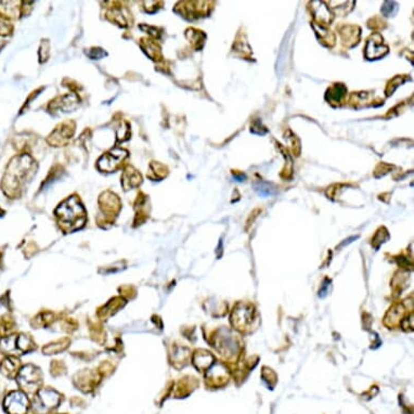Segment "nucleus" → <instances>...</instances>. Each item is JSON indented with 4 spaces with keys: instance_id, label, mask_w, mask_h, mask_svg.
<instances>
[{
    "instance_id": "nucleus-1",
    "label": "nucleus",
    "mask_w": 414,
    "mask_h": 414,
    "mask_svg": "<svg viewBox=\"0 0 414 414\" xmlns=\"http://www.w3.org/2000/svg\"><path fill=\"white\" fill-rule=\"evenodd\" d=\"M57 214L63 225H76V228H78L77 223L80 224V226L84 225L85 211L84 208L79 205L76 197H70L62 205H60L57 209Z\"/></svg>"
},
{
    "instance_id": "nucleus-2",
    "label": "nucleus",
    "mask_w": 414,
    "mask_h": 414,
    "mask_svg": "<svg viewBox=\"0 0 414 414\" xmlns=\"http://www.w3.org/2000/svg\"><path fill=\"white\" fill-rule=\"evenodd\" d=\"M231 321L238 330H245L253 321V307L245 304H239L232 312Z\"/></svg>"
},
{
    "instance_id": "nucleus-3",
    "label": "nucleus",
    "mask_w": 414,
    "mask_h": 414,
    "mask_svg": "<svg viewBox=\"0 0 414 414\" xmlns=\"http://www.w3.org/2000/svg\"><path fill=\"white\" fill-rule=\"evenodd\" d=\"M28 401L24 393L14 391L6 398L5 407L10 414H25L27 411Z\"/></svg>"
},
{
    "instance_id": "nucleus-4",
    "label": "nucleus",
    "mask_w": 414,
    "mask_h": 414,
    "mask_svg": "<svg viewBox=\"0 0 414 414\" xmlns=\"http://www.w3.org/2000/svg\"><path fill=\"white\" fill-rule=\"evenodd\" d=\"M387 52L388 48L383 44V39L379 34H375L369 39L366 48V56L368 59H377L385 56Z\"/></svg>"
},
{
    "instance_id": "nucleus-5",
    "label": "nucleus",
    "mask_w": 414,
    "mask_h": 414,
    "mask_svg": "<svg viewBox=\"0 0 414 414\" xmlns=\"http://www.w3.org/2000/svg\"><path fill=\"white\" fill-rule=\"evenodd\" d=\"M127 155V153L123 150H115L113 152L107 153L105 156L101 157L99 160V167L102 170H114L115 167L119 164L120 160Z\"/></svg>"
},
{
    "instance_id": "nucleus-6",
    "label": "nucleus",
    "mask_w": 414,
    "mask_h": 414,
    "mask_svg": "<svg viewBox=\"0 0 414 414\" xmlns=\"http://www.w3.org/2000/svg\"><path fill=\"white\" fill-rule=\"evenodd\" d=\"M38 406L44 410L52 409L58 406L60 401L59 393L52 389H44L38 393Z\"/></svg>"
},
{
    "instance_id": "nucleus-7",
    "label": "nucleus",
    "mask_w": 414,
    "mask_h": 414,
    "mask_svg": "<svg viewBox=\"0 0 414 414\" xmlns=\"http://www.w3.org/2000/svg\"><path fill=\"white\" fill-rule=\"evenodd\" d=\"M193 361H194V365L197 367V369L204 370V369H207L211 365H213L214 357L211 356L209 352L202 350V351H197L195 353Z\"/></svg>"
},
{
    "instance_id": "nucleus-8",
    "label": "nucleus",
    "mask_w": 414,
    "mask_h": 414,
    "mask_svg": "<svg viewBox=\"0 0 414 414\" xmlns=\"http://www.w3.org/2000/svg\"><path fill=\"white\" fill-rule=\"evenodd\" d=\"M330 94V98L334 101H339L341 99V97L345 95V87L343 85H336L334 88L329 92Z\"/></svg>"
},
{
    "instance_id": "nucleus-9",
    "label": "nucleus",
    "mask_w": 414,
    "mask_h": 414,
    "mask_svg": "<svg viewBox=\"0 0 414 414\" xmlns=\"http://www.w3.org/2000/svg\"><path fill=\"white\" fill-rule=\"evenodd\" d=\"M255 189L261 196H268L274 193V189H271L270 186L266 183H258L255 186Z\"/></svg>"
},
{
    "instance_id": "nucleus-10",
    "label": "nucleus",
    "mask_w": 414,
    "mask_h": 414,
    "mask_svg": "<svg viewBox=\"0 0 414 414\" xmlns=\"http://www.w3.org/2000/svg\"><path fill=\"white\" fill-rule=\"evenodd\" d=\"M396 8H397V6H396L395 3L387 2V3L384 4V6H383V8H382V12H383L384 14H385L386 16H390L393 12H395Z\"/></svg>"
}]
</instances>
